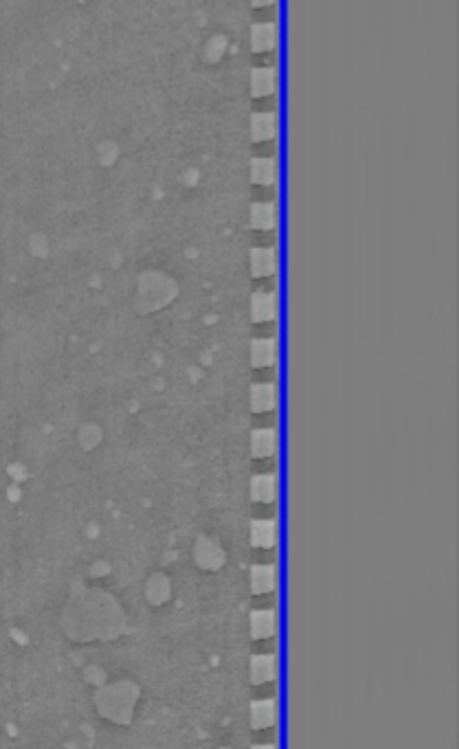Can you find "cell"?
Returning <instances> with one entry per match:
<instances>
[{
	"label": "cell",
	"instance_id": "obj_1",
	"mask_svg": "<svg viewBox=\"0 0 459 749\" xmlns=\"http://www.w3.org/2000/svg\"><path fill=\"white\" fill-rule=\"evenodd\" d=\"M249 176L257 185H271L275 181V161L268 156H255L249 161Z\"/></svg>",
	"mask_w": 459,
	"mask_h": 749
},
{
	"label": "cell",
	"instance_id": "obj_2",
	"mask_svg": "<svg viewBox=\"0 0 459 749\" xmlns=\"http://www.w3.org/2000/svg\"><path fill=\"white\" fill-rule=\"evenodd\" d=\"M277 42V31L273 22H260L251 29V44L253 51H268Z\"/></svg>",
	"mask_w": 459,
	"mask_h": 749
},
{
	"label": "cell",
	"instance_id": "obj_3",
	"mask_svg": "<svg viewBox=\"0 0 459 749\" xmlns=\"http://www.w3.org/2000/svg\"><path fill=\"white\" fill-rule=\"evenodd\" d=\"M251 229H273L275 227V207L271 203H255L249 209Z\"/></svg>",
	"mask_w": 459,
	"mask_h": 749
},
{
	"label": "cell",
	"instance_id": "obj_4",
	"mask_svg": "<svg viewBox=\"0 0 459 749\" xmlns=\"http://www.w3.org/2000/svg\"><path fill=\"white\" fill-rule=\"evenodd\" d=\"M251 273L255 277L271 275L275 271V251L273 249H249Z\"/></svg>",
	"mask_w": 459,
	"mask_h": 749
},
{
	"label": "cell",
	"instance_id": "obj_5",
	"mask_svg": "<svg viewBox=\"0 0 459 749\" xmlns=\"http://www.w3.org/2000/svg\"><path fill=\"white\" fill-rule=\"evenodd\" d=\"M249 402L253 411H271L275 405V387L271 383H260L251 387Z\"/></svg>",
	"mask_w": 459,
	"mask_h": 749
},
{
	"label": "cell",
	"instance_id": "obj_6",
	"mask_svg": "<svg viewBox=\"0 0 459 749\" xmlns=\"http://www.w3.org/2000/svg\"><path fill=\"white\" fill-rule=\"evenodd\" d=\"M275 130H277V119L273 113H257L251 119V139L257 143L264 139H271Z\"/></svg>",
	"mask_w": 459,
	"mask_h": 749
},
{
	"label": "cell",
	"instance_id": "obj_7",
	"mask_svg": "<svg viewBox=\"0 0 459 749\" xmlns=\"http://www.w3.org/2000/svg\"><path fill=\"white\" fill-rule=\"evenodd\" d=\"M251 317L255 321H271L275 317V295L257 293L251 299Z\"/></svg>",
	"mask_w": 459,
	"mask_h": 749
},
{
	"label": "cell",
	"instance_id": "obj_8",
	"mask_svg": "<svg viewBox=\"0 0 459 749\" xmlns=\"http://www.w3.org/2000/svg\"><path fill=\"white\" fill-rule=\"evenodd\" d=\"M275 352H277V345H275V339H257L253 341L251 345V363L255 367H264V365H271L275 361Z\"/></svg>",
	"mask_w": 459,
	"mask_h": 749
},
{
	"label": "cell",
	"instance_id": "obj_9",
	"mask_svg": "<svg viewBox=\"0 0 459 749\" xmlns=\"http://www.w3.org/2000/svg\"><path fill=\"white\" fill-rule=\"evenodd\" d=\"M275 91V73L273 69H253L251 71V95L264 97Z\"/></svg>",
	"mask_w": 459,
	"mask_h": 749
},
{
	"label": "cell",
	"instance_id": "obj_10",
	"mask_svg": "<svg viewBox=\"0 0 459 749\" xmlns=\"http://www.w3.org/2000/svg\"><path fill=\"white\" fill-rule=\"evenodd\" d=\"M251 451L255 457H266L275 451V431L260 429L251 435Z\"/></svg>",
	"mask_w": 459,
	"mask_h": 749
},
{
	"label": "cell",
	"instance_id": "obj_11",
	"mask_svg": "<svg viewBox=\"0 0 459 749\" xmlns=\"http://www.w3.org/2000/svg\"><path fill=\"white\" fill-rule=\"evenodd\" d=\"M251 493L255 501H273L275 499V477L271 475H260L253 479Z\"/></svg>",
	"mask_w": 459,
	"mask_h": 749
},
{
	"label": "cell",
	"instance_id": "obj_12",
	"mask_svg": "<svg viewBox=\"0 0 459 749\" xmlns=\"http://www.w3.org/2000/svg\"><path fill=\"white\" fill-rule=\"evenodd\" d=\"M253 543L255 545H273L275 543V523L273 521H257L253 525Z\"/></svg>",
	"mask_w": 459,
	"mask_h": 749
},
{
	"label": "cell",
	"instance_id": "obj_13",
	"mask_svg": "<svg viewBox=\"0 0 459 749\" xmlns=\"http://www.w3.org/2000/svg\"><path fill=\"white\" fill-rule=\"evenodd\" d=\"M253 681L262 684V681H268L275 677V662L273 657H257L253 662Z\"/></svg>",
	"mask_w": 459,
	"mask_h": 749
},
{
	"label": "cell",
	"instance_id": "obj_14",
	"mask_svg": "<svg viewBox=\"0 0 459 749\" xmlns=\"http://www.w3.org/2000/svg\"><path fill=\"white\" fill-rule=\"evenodd\" d=\"M275 587V572L273 567H260L253 572V589L257 591V594H262V591H271Z\"/></svg>",
	"mask_w": 459,
	"mask_h": 749
},
{
	"label": "cell",
	"instance_id": "obj_15",
	"mask_svg": "<svg viewBox=\"0 0 459 749\" xmlns=\"http://www.w3.org/2000/svg\"><path fill=\"white\" fill-rule=\"evenodd\" d=\"M253 631H255V637L271 635L275 631V618H273V613L271 611L257 613V616L253 618Z\"/></svg>",
	"mask_w": 459,
	"mask_h": 749
},
{
	"label": "cell",
	"instance_id": "obj_16",
	"mask_svg": "<svg viewBox=\"0 0 459 749\" xmlns=\"http://www.w3.org/2000/svg\"><path fill=\"white\" fill-rule=\"evenodd\" d=\"M253 721L257 728H262V725H271L275 721V706L271 701H262L257 703V706L253 708Z\"/></svg>",
	"mask_w": 459,
	"mask_h": 749
},
{
	"label": "cell",
	"instance_id": "obj_17",
	"mask_svg": "<svg viewBox=\"0 0 459 749\" xmlns=\"http://www.w3.org/2000/svg\"><path fill=\"white\" fill-rule=\"evenodd\" d=\"M255 749H273V747H255Z\"/></svg>",
	"mask_w": 459,
	"mask_h": 749
}]
</instances>
